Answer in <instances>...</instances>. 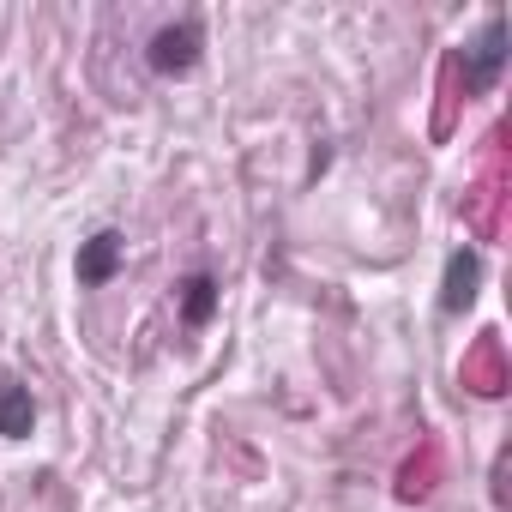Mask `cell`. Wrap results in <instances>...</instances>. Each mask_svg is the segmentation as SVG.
Masks as SVG:
<instances>
[{"label":"cell","mask_w":512,"mask_h":512,"mask_svg":"<svg viewBox=\"0 0 512 512\" xmlns=\"http://www.w3.org/2000/svg\"><path fill=\"white\" fill-rule=\"evenodd\" d=\"M199 55H205V25H199V19H175V25L151 31V43H145V67H151V73H163V79L193 73V67H199Z\"/></svg>","instance_id":"obj_1"},{"label":"cell","mask_w":512,"mask_h":512,"mask_svg":"<svg viewBox=\"0 0 512 512\" xmlns=\"http://www.w3.org/2000/svg\"><path fill=\"white\" fill-rule=\"evenodd\" d=\"M506 73V13H488L482 31L464 43V91H494V79Z\"/></svg>","instance_id":"obj_2"},{"label":"cell","mask_w":512,"mask_h":512,"mask_svg":"<svg viewBox=\"0 0 512 512\" xmlns=\"http://www.w3.org/2000/svg\"><path fill=\"white\" fill-rule=\"evenodd\" d=\"M121 266H127V235H121V229H97V235H85V241H79L73 272H79V284H85V290H103Z\"/></svg>","instance_id":"obj_3"},{"label":"cell","mask_w":512,"mask_h":512,"mask_svg":"<svg viewBox=\"0 0 512 512\" xmlns=\"http://www.w3.org/2000/svg\"><path fill=\"white\" fill-rule=\"evenodd\" d=\"M476 284H482V253L476 247H458L446 260V284H440V308L446 314H464L476 302Z\"/></svg>","instance_id":"obj_4"},{"label":"cell","mask_w":512,"mask_h":512,"mask_svg":"<svg viewBox=\"0 0 512 512\" xmlns=\"http://www.w3.org/2000/svg\"><path fill=\"white\" fill-rule=\"evenodd\" d=\"M217 302H223V290H217L211 272H187L181 290H175V308H181V326H187V332H205L211 314H217Z\"/></svg>","instance_id":"obj_5"},{"label":"cell","mask_w":512,"mask_h":512,"mask_svg":"<svg viewBox=\"0 0 512 512\" xmlns=\"http://www.w3.org/2000/svg\"><path fill=\"white\" fill-rule=\"evenodd\" d=\"M31 428H37V398H31V386L7 380L0 386V440H25Z\"/></svg>","instance_id":"obj_6"}]
</instances>
